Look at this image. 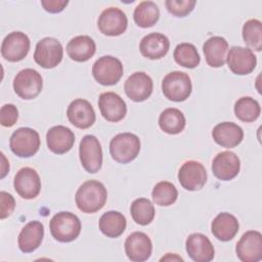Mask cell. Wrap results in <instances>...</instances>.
<instances>
[{"label":"cell","mask_w":262,"mask_h":262,"mask_svg":"<svg viewBox=\"0 0 262 262\" xmlns=\"http://www.w3.org/2000/svg\"><path fill=\"white\" fill-rule=\"evenodd\" d=\"M159 126L165 133L178 134L185 127V117L178 108H166L159 117Z\"/></svg>","instance_id":"obj_30"},{"label":"cell","mask_w":262,"mask_h":262,"mask_svg":"<svg viewBox=\"0 0 262 262\" xmlns=\"http://www.w3.org/2000/svg\"><path fill=\"white\" fill-rule=\"evenodd\" d=\"M160 17L158 5L152 1H142L134 9L133 18L140 28L152 27Z\"/></svg>","instance_id":"obj_31"},{"label":"cell","mask_w":262,"mask_h":262,"mask_svg":"<svg viewBox=\"0 0 262 262\" xmlns=\"http://www.w3.org/2000/svg\"><path fill=\"white\" fill-rule=\"evenodd\" d=\"M173 56L179 66L187 69H193L198 67L201 61V57L196 48L190 43L178 44L174 49Z\"/></svg>","instance_id":"obj_34"},{"label":"cell","mask_w":262,"mask_h":262,"mask_svg":"<svg viewBox=\"0 0 262 262\" xmlns=\"http://www.w3.org/2000/svg\"><path fill=\"white\" fill-rule=\"evenodd\" d=\"M162 90L166 98L172 101H184L191 93L192 85L187 74L174 71L167 74L162 81Z\"/></svg>","instance_id":"obj_4"},{"label":"cell","mask_w":262,"mask_h":262,"mask_svg":"<svg viewBox=\"0 0 262 262\" xmlns=\"http://www.w3.org/2000/svg\"><path fill=\"white\" fill-rule=\"evenodd\" d=\"M127 221L125 216L118 211H108L99 219V229L107 237H118L126 229Z\"/></svg>","instance_id":"obj_29"},{"label":"cell","mask_w":262,"mask_h":262,"mask_svg":"<svg viewBox=\"0 0 262 262\" xmlns=\"http://www.w3.org/2000/svg\"><path fill=\"white\" fill-rule=\"evenodd\" d=\"M169 39L161 33H150L144 36L139 44L140 53L149 59H160L169 51Z\"/></svg>","instance_id":"obj_24"},{"label":"cell","mask_w":262,"mask_h":262,"mask_svg":"<svg viewBox=\"0 0 262 262\" xmlns=\"http://www.w3.org/2000/svg\"><path fill=\"white\" fill-rule=\"evenodd\" d=\"M261 113L258 101L250 96H244L236 100L234 104V114L243 122L251 123L256 121Z\"/></svg>","instance_id":"obj_32"},{"label":"cell","mask_w":262,"mask_h":262,"mask_svg":"<svg viewBox=\"0 0 262 262\" xmlns=\"http://www.w3.org/2000/svg\"><path fill=\"white\" fill-rule=\"evenodd\" d=\"M165 4L171 14L183 17L192 11L196 2L194 0H167Z\"/></svg>","instance_id":"obj_37"},{"label":"cell","mask_w":262,"mask_h":262,"mask_svg":"<svg viewBox=\"0 0 262 262\" xmlns=\"http://www.w3.org/2000/svg\"><path fill=\"white\" fill-rule=\"evenodd\" d=\"M236 256L243 262H258L262 259V234L249 230L243 234L235 247Z\"/></svg>","instance_id":"obj_12"},{"label":"cell","mask_w":262,"mask_h":262,"mask_svg":"<svg viewBox=\"0 0 262 262\" xmlns=\"http://www.w3.org/2000/svg\"><path fill=\"white\" fill-rule=\"evenodd\" d=\"M18 119V111L14 104H4L0 111V123L4 127L13 126Z\"/></svg>","instance_id":"obj_38"},{"label":"cell","mask_w":262,"mask_h":262,"mask_svg":"<svg viewBox=\"0 0 262 262\" xmlns=\"http://www.w3.org/2000/svg\"><path fill=\"white\" fill-rule=\"evenodd\" d=\"M226 62L233 74L248 75L256 68L257 58L250 48L232 46L228 51Z\"/></svg>","instance_id":"obj_15"},{"label":"cell","mask_w":262,"mask_h":262,"mask_svg":"<svg viewBox=\"0 0 262 262\" xmlns=\"http://www.w3.org/2000/svg\"><path fill=\"white\" fill-rule=\"evenodd\" d=\"M154 88L151 78L144 72L132 74L125 82L124 90L126 95L135 102H141L147 99Z\"/></svg>","instance_id":"obj_16"},{"label":"cell","mask_w":262,"mask_h":262,"mask_svg":"<svg viewBox=\"0 0 262 262\" xmlns=\"http://www.w3.org/2000/svg\"><path fill=\"white\" fill-rule=\"evenodd\" d=\"M123 64L120 59L112 55L99 57L92 66L94 79L103 86L117 84L123 76Z\"/></svg>","instance_id":"obj_6"},{"label":"cell","mask_w":262,"mask_h":262,"mask_svg":"<svg viewBox=\"0 0 262 262\" xmlns=\"http://www.w3.org/2000/svg\"><path fill=\"white\" fill-rule=\"evenodd\" d=\"M46 142L48 148L56 154L63 155L68 152L75 143L74 132L62 125L51 127L46 134Z\"/></svg>","instance_id":"obj_22"},{"label":"cell","mask_w":262,"mask_h":262,"mask_svg":"<svg viewBox=\"0 0 262 262\" xmlns=\"http://www.w3.org/2000/svg\"><path fill=\"white\" fill-rule=\"evenodd\" d=\"M227 48L228 43L223 37L213 36L209 38L203 46L207 63L212 68L222 67L225 63Z\"/></svg>","instance_id":"obj_28"},{"label":"cell","mask_w":262,"mask_h":262,"mask_svg":"<svg viewBox=\"0 0 262 262\" xmlns=\"http://www.w3.org/2000/svg\"><path fill=\"white\" fill-rule=\"evenodd\" d=\"M0 218L5 219L8 217L14 210L15 208V201L13 196L6 192V191H1L0 192Z\"/></svg>","instance_id":"obj_39"},{"label":"cell","mask_w":262,"mask_h":262,"mask_svg":"<svg viewBox=\"0 0 262 262\" xmlns=\"http://www.w3.org/2000/svg\"><path fill=\"white\" fill-rule=\"evenodd\" d=\"M238 228L239 224L237 219L227 212L219 213L213 219L211 224V231L213 235L221 242H228L232 239L237 233Z\"/></svg>","instance_id":"obj_26"},{"label":"cell","mask_w":262,"mask_h":262,"mask_svg":"<svg viewBox=\"0 0 262 262\" xmlns=\"http://www.w3.org/2000/svg\"><path fill=\"white\" fill-rule=\"evenodd\" d=\"M133 220L139 225H147L155 218V207L148 199L140 198L133 201L130 207Z\"/></svg>","instance_id":"obj_33"},{"label":"cell","mask_w":262,"mask_h":262,"mask_svg":"<svg viewBox=\"0 0 262 262\" xmlns=\"http://www.w3.org/2000/svg\"><path fill=\"white\" fill-rule=\"evenodd\" d=\"M106 200V188L97 180H87L82 183L75 195L78 209L87 214L95 213L102 209Z\"/></svg>","instance_id":"obj_1"},{"label":"cell","mask_w":262,"mask_h":262,"mask_svg":"<svg viewBox=\"0 0 262 262\" xmlns=\"http://www.w3.org/2000/svg\"><path fill=\"white\" fill-rule=\"evenodd\" d=\"M241 162L238 157L229 150L219 152L212 162V172L216 178L228 181L233 179L239 172Z\"/></svg>","instance_id":"obj_19"},{"label":"cell","mask_w":262,"mask_h":262,"mask_svg":"<svg viewBox=\"0 0 262 262\" xmlns=\"http://www.w3.org/2000/svg\"><path fill=\"white\" fill-rule=\"evenodd\" d=\"M43 87L41 75L34 69H25L18 72L13 80V89L17 96L29 100L36 98Z\"/></svg>","instance_id":"obj_7"},{"label":"cell","mask_w":262,"mask_h":262,"mask_svg":"<svg viewBox=\"0 0 262 262\" xmlns=\"http://www.w3.org/2000/svg\"><path fill=\"white\" fill-rule=\"evenodd\" d=\"M178 180L186 190H200L206 184L207 171L200 162L187 161L179 169Z\"/></svg>","instance_id":"obj_11"},{"label":"cell","mask_w":262,"mask_h":262,"mask_svg":"<svg viewBox=\"0 0 262 262\" xmlns=\"http://www.w3.org/2000/svg\"><path fill=\"white\" fill-rule=\"evenodd\" d=\"M63 49L60 42L51 37L41 39L35 48L34 59L44 69L55 68L62 59Z\"/></svg>","instance_id":"obj_8"},{"label":"cell","mask_w":262,"mask_h":262,"mask_svg":"<svg viewBox=\"0 0 262 262\" xmlns=\"http://www.w3.org/2000/svg\"><path fill=\"white\" fill-rule=\"evenodd\" d=\"M9 146L11 151L17 157L30 158L39 150V133L29 127L18 128L10 136Z\"/></svg>","instance_id":"obj_5"},{"label":"cell","mask_w":262,"mask_h":262,"mask_svg":"<svg viewBox=\"0 0 262 262\" xmlns=\"http://www.w3.org/2000/svg\"><path fill=\"white\" fill-rule=\"evenodd\" d=\"M140 151V140L137 135L129 132L116 135L110 142L112 158L121 164L133 161Z\"/></svg>","instance_id":"obj_3"},{"label":"cell","mask_w":262,"mask_h":262,"mask_svg":"<svg viewBox=\"0 0 262 262\" xmlns=\"http://www.w3.org/2000/svg\"><path fill=\"white\" fill-rule=\"evenodd\" d=\"M69 121L79 129H87L95 122V112L89 101L78 98L73 100L67 110Z\"/></svg>","instance_id":"obj_18"},{"label":"cell","mask_w":262,"mask_h":262,"mask_svg":"<svg viewBox=\"0 0 262 262\" xmlns=\"http://www.w3.org/2000/svg\"><path fill=\"white\" fill-rule=\"evenodd\" d=\"M96 51V45L92 38L86 35L77 36L71 39L67 45V52L71 59L84 62L90 59Z\"/></svg>","instance_id":"obj_27"},{"label":"cell","mask_w":262,"mask_h":262,"mask_svg":"<svg viewBox=\"0 0 262 262\" xmlns=\"http://www.w3.org/2000/svg\"><path fill=\"white\" fill-rule=\"evenodd\" d=\"M44 237V226L40 221L27 223L18 234V248L24 253H32L39 248Z\"/></svg>","instance_id":"obj_25"},{"label":"cell","mask_w":262,"mask_h":262,"mask_svg":"<svg viewBox=\"0 0 262 262\" xmlns=\"http://www.w3.org/2000/svg\"><path fill=\"white\" fill-rule=\"evenodd\" d=\"M214 141L222 147L231 148L238 145L244 138L242 127L232 122H222L217 124L212 131Z\"/></svg>","instance_id":"obj_23"},{"label":"cell","mask_w":262,"mask_h":262,"mask_svg":"<svg viewBox=\"0 0 262 262\" xmlns=\"http://www.w3.org/2000/svg\"><path fill=\"white\" fill-rule=\"evenodd\" d=\"M98 106L102 117L108 122H119L127 114L126 102L115 92L101 93L98 98Z\"/></svg>","instance_id":"obj_20"},{"label":"cell","mask_w":262,"mask_h":262,"mask_svg":"<svg viewBox=\"0 0 262 262\" xmlns=\"http://www.w3.org/2000/svg\"><path fill=\"white\" fill-rule=\"evenodd\" d=\"M30 50V39L23 32L9 33L1 44L2 56L11 62L24 59Z\"/></svg>","instance_id":"obj_10"},{"label":"cell","mask_w":262,"mask_h":262,"mask_svg":"<svg viewBox=\"0 0 262 262\" xmlns=\"http://www.w3.org/2000/svg\"><path fill=\"white\" fill-rule=\"evenodd\" d=\"M79 156L83 168L88 173H96L102 165V149L94 135H85L79 146Z\"/></svg>","instance_id":"obj_9"},{"label":"cell","mask_w":262,"mask_h":262,"mask_svg":"<svg viewBox=\"0 0 262 262\" xmlns=\"http://www.w3.org/2000/svg\"><path fill=\"white\" fill-rule=\"evenodd\" d=\"M51 235L60 243L75 241L81 232V221L77 215L71 212L55 214L49 223Z\"/></svg>","instance_id":"obj_2"},{"label":"cell","mask_w":262,"mask_h":262,"mask_svg":"<svg viewBox=\"0 0 262 262\" xmlns=\"http://www.w3.org/2000/svg\"><path fill=\"white\" fill-rule=\"evenodd\" d=\"M128 26V19L123 10L118 7H108L104 9L97 20L99 31L106 36L122 35Z\"/></svg>","instance_id":"obj_14"},{"label":"cell","mask_w":262,"mask_h":262,"mask_svg":"<svg viewBox=\"0 0 262 262\" xmlns=\"http://www.w3.org/2000/svg\"><path fill=\"white\" fill-rule=\"evenodd\" d=\"M13 186L15 191L23 199H35L41 190L39 174L33 168L24 167L16 172L13 180Z\"/></svg>","instance_id":"obj_13"},{"label":"cell","mask_w":262,"mask_h":262,"mask_svg":"<svg viewBox=\"0 0 262 262\" xmlns=\"http://www.w3.org/2000/svg\"><path fill=\"white\" fill-rule=\"evenodd\" d=\"M69 1L67 0H42L41 5L50 13H58L64 9Z\"/></svg>","instance_id":"obj_40"},{"label":"cell","mask_w":262,"mask_h":262,"mask_svg":"<svg viewBox=\"0 0 262 262\" xmlns=\"http://www.w3.org/2000/svg\"><path fill=\"white\" fill-rule=\"evenodd\" d=\"M185 247L188 256L195 262H209L214 258V247L203 233L195 232L189 234L186 238Z\"/></svg>","instance_id":"obj_21"},{"label":"cell","mask_w":262,"mask_h":262,"mask_svg":"<svg viewBox=\"0 0 262 262\" xmlns=\"http://www.w3.org/2000/svg\"><path fill=\"white\" fill-rule=\"evenodd\" d=\"M1 159H2V167H1V178H4L7 172L9 171V163L6 161L5 156L3 152H1Z\"/></svg>","instance_id":"obj_41"},{"label":"cell","mask_w":262,"mask_h":262,"mask_svg":"<svg viewBox=\"0 0 262 262\" xmlns=\"http://www.w3.org/2000/svg\"><path fill=\"white\" fill-rule=\"evenodd\" d=\"M243 38L245 43L256 51L262 49V23L253 18L245 23L243 27Z\"/></svg>","instance_id":"obj_36"},{"label":"cell","mask_w":262,"mask_h":262,"mask_svg":"<svg viewBox=\"0 0 262 262\" xmlns=\"http://www.w3.org/2000/svg\"><path fill=\"white\" fill-rule=\"evenodd\" d=\"M151 196L156 205L170 206L174 204L178 196V191L174 184L168 181H161L155 185L151 191Z\"/></svg>","instance_id":"obj_35"},{"label":"cell","mask_w":262,"mask_h":262,"mask_svg":"<svg viewBox=\"0 0 262 262\" xmlns=\"http://www.w3.org/2000/svg\"><path fill=\"white\" fill-rule=\"evenodd\" d=\"M151 241L144 232H132L125 241L126 255L133 262H143L147 260L151 255Z\"/></svg>","instance_id":"obj_17"},{"label":"cell","mask_w":262,"mask_h":262,"mask_svg":"<svg viewBox=\"0 0 262 262\" xmlns=\"http://www.w3.org/2000/svg\"><path fill=\"white\" fill-rule=\"evenodd\" d=\"M171 259H172V260H173V259H176V260H183L182 258H180V257H178V256L173 258V256L171 257V254H167V256H166V257H163V258L161 259V261H163V260H171Z\"/></svg>","instance_id":"obj_42"}]
</instances>
